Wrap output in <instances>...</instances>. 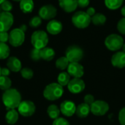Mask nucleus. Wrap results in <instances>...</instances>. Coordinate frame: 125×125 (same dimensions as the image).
Masks as SVG:
<instances>
[{
  "mask_svg": "<svg viewBox=\"0 0 125 125\" xmlns=\"http://www.w3.org/2000/svg\"><path fill=\"white\" fill-rule=\"evenodd\" d=\"M21 101V93L15 89L10 88L4 91L2 94V102L7 111L18 108Z\"/></svg>",
  "mask_w": 125,
  "mask_h": 125,
  "instance_id": "f257e3e1",
  "label": "nucleus"
},
{
  "mask_svg": "<svg viewBox=\"0 0 125 125\" xmlns=\"http://www.w3.org/2000/svg\"><path fill=\"white\" fill-rule=\"evenodd\" d=\"M64 94V89L58 83H51L46 86L43 91L44 97L50 101L57 100Z\"/></svg>",
  "mask_w": 125,
  "mask_h": 125,
  "instance_id": "f03ea898",
  "label": "nucleus"
},
{
  "mask_svg": "<svg viewBox=\"0 0 125 125\" xmlns=\"http://www.w3.org/2000/svg\"><path fill=\"white\" fill-rule=\"evenodd\" d=\"M48 36L45 31L37 30L34 31L31 36V42L34 48L42 49L45 48L48 43Z\"/></svg>",
  "mask_w": 125,
  "mask_h": 125,
  "instance_id": "7ed1b4c3",
  "label": "nucleus"
},
{
  "mask_svg": "<svg viewBox=\"0 0 125 125\" xmlns=\"http://www.w3.org/2000/svg\"><path fill=\"white\" fill-rule=\"evenodd\" d=\"M72 23L78 29H86L91 23V17L84 11H78L73 15Z\"/></svg>",
  "mask_w": 125,
  "mask_h": 125,
  "instance_id": "20e7f679",
  "label": "nucleus"
},
{
  "mask_svg": "<svg viewBox=\"0 0 125 125\" xmlns=\"http://www.w3.org/2000/svg\"><path fill=\"white\" fill-rule=\"evenodd\" d=\"M124 43L125 42L122 37L117 34H111L105 40V47L111 51H119L122 48Z\"/></svg>",
  "mask_w": 125,
  "mask_h": 125,
  "instance_id": "39448f33",
  "label": "nucleus"
},
{
  "mask_svg": "<svg viewBox=\"0 0 125 125\" xmlns=\"http://www.w3.org/2000/svg\"><path fill=\"white\" fill-rule=\"evenodd\" d=\"M65 56L71 62H79L83 57V51L81 48L78 45H70L65 51Z\"/></svg>",
  "mask_w": 125,
  "mask_h": 125,
  "instance_id": "423d86ee",
  "label": "nucleus"
},
{
  "mask_svg": "<svg viewBox=\"0 0 125 125\" xmlns=\"http://www.w3.org/2000/svg\"><path fill=\"white\" fill-rule=\"evenodd\" d=\"M25 41V32L20 28H15L9 33V43L13 47L21 46Z\"/></svg>",
  "mask_w": 125,
  "mask_h": 125,
  "instance_id": "0eeeda50",
  "label": "nucleus"
},
{
  "mask_svg": "<svg viewBox=\"0 0 125 125\" xmlns=\"http://www.w3.org/2000/svg\"><path fill=\"white\" fill-rule=\"evenodd\" d=\"M109 105L104 100H95L90 106L91 113L97 116L105 115L109 111Z\"/></svg>",
  "mask_w": 125,
  "mask_h": 125,
  "instance_id": "6e6552de",
  "label": "nucleus"
},
{
  "mask_svg": "<svg viewBox=\"0 0 125 125\" xmlns=\"http://www.w3.org/2000/svg\"><path fill=\"white\" fill-rule=\"evenodd\" d=\"M36 111L34 103L31 100H23L18 107V111L20 115L24 117H29L32 116Z\"/></svg>",
  "mask_w": 125,
  "mask_h": 125,
  "instance_id": "1a4fd4ad",
  "label": "nucleus"
},
{
  "mask_svg": "<svg viewBox=\"0 0 125 125\" xmlns=\"http://www.w3.org/2000/svg\"><path fill=\"white\" fill-rule=\"evenodd\" d=\"M14 23L13 15L10 12L2 11L0 12V32L10 30Z\"/></svg>",
  "mask_w": 125,
  "mask_h": 125,
  "instance_id": "9d476101",
  "label": "nucleus"
},
{
  "mask_svg": "<svg viewBox=\"0 0 125 125\" xmlns=\"http://www.w3.org/2000/svg\"><path fill=\"white\" fill-rule=\"evenodd\" d=\"M57 14V10L53 4H45L42 6L38 12L39 16L45 21L53 20Z\"/></svg>",
  "mask_w": 125,
  "mask_h": 125,
  "instance_id": "9b49d317",
  "label": "nucleus"
},
{
  "mask_svg": "<svg viewBox=\"0 0 125 125\" xmlns=\"http://www.w3.org/2000/svg\"><path fill=\"white\" fill-rule=\"evenodd\" d=\"M86 87L85 82L81 78H73L67 85L68 90L73 94H79L82 92Z\"/></svg>",
  "mask_w": 125,
  "mask_h": 125,
  "instance_id": "f8f14e48",
  "label": "nucleus"
},
{
  "mask_svg": "<svg viewBox=\"0 0 125 125\" xmlns=\"http://www.w3.org/2000/svg\"><path fill=\"white\" fill-rule=\"evenodd\" d=\"M67 73L71 77L81 78L84 75V69L79 62H71L67 67Z\"/></svg>",
  "mask_w": 125,
  "mask_h": 125,
  "instance_id": "ddd939ff",
  "label": "nucleus"
},
{
  "mask_svg": "<svg viewBox=\"0 0 125 125\" xmlns=\"http://www.w3.org/2000/svg\"><path fill=\"white\" fill-rule=\"evenodd\" d=\"M75 111H76V105L73 101L65 100L62 102L60 105L61 113L67 117L73 116L74 114H75Z\"/></svg>",
  "mask_w": 125,
  "mask_h": 125,
  "instance_id": "4468645a",
  "label": "nucleus"
},
{
  "mask_svg": "<svg viewBox=\"0 0 125 125\" xmlns=\"http://www.w3.org/2000/svg\"><path fill=\"white\" fill-rule=\"evenodd\" d=\"M111 64L114 67L119 69L125 67V53L123 51L116 52L111 57Z\"/></svg>",
  "mask_w": 125,
  "mask_h": 125,
  "instance_id": "2eb2a0df",
  "label": "nucleus"
},
{
  "mask_svg": "<svg viewBox=\"0 0 125 125\" xmlns=\"http://www.w3.org/2000/svg\"><path fill=\"white\" fill-rule=\"evenodd\" d=\"M62 29H63L62 23L60 21L54 19L51 20L46 26L47 31L52 35L59 34L62 31Z\"/></svg>",
  "mask_w": 125,
  "mask_h": 125,
  "instance_id": "dca6fc26",
  "label": "nucleus"
},
{
  "mask_svg": "<svg viewBox=\"0 0 125 125\" xmlns=\"http://www.w3.org/2000/svg\"><path fill=\"white\" fill-rule=\"evenodd\" d=\"M60 7L66 12H73L78 7L77 0H59Z\"/></svg>",
  "mask_w": 125,
  "mask_h": 125,
  "instance_id": "f3484780",
  "label": "nucleus"
},
{
  "mask_svg": "<svg viewBox=\"0 0 125 125\" xmlns=\"http://www.w3.org/2000/svg\"><path fill=\"white\" fill-rule=\"evenodd\" d=\"M7 68L13 73L20 72L22 69L21 62L19 59L15 56H10L7 61Z\"/></svg>",
  "mask_w": 125,
  "mask_h": 125,
  "instance_id": "a211bd4d",
  "label": "nucleus"
},
{
  "mask_svg": "<svg viewBox=\"0 0 125 125\" xmlns=\"http://www.w3.org/2000/svg\"><path fill=\"white\" fill-rule=\"evenodd\" d=\"M91 112L90 111V106L84 103H81L78 106H76V111L75 114L78 117L81 119H84L87 117Z\"/></svg>",
  "mask_w": 125,
  "mask_h": 125,
  "instance_id": "6ab92c4d",
  "label": "nucleus"
},
{
  "mask_svg": "<svg viewBox=\"0 0 125 125\" xmlns=\"http://www.w3.org/2000/svg\"><path fill=\"white\" fill-rule=\"evenodd\" d=\"M19 113L15 109L8 110L5 115V121L10 125H14L18 120Z\"/></svg>",
  "mask_w": 125,
  "mask_h": 125,
  "instance_id": "aec40b11",
  "label": "nucleus"
},
{
  "mask_svg": "<svg viewBox=\"0 0 125 125\" xmlns=\"http://www.w3.org/2000/svg\"><path fill=\"white\" fill-rule=\"evenodd\" d=\"M20 9L23 13H30L34 8V3L33 0H21L20 1Z\"/></svg>",
  "mask_w": 125,
  "mask_h": 125,
  "instance_id": "412c9836",
  "label": "nucleus"
},
{
  "mask_svg": "<svg viewBox=\"0 0 125 125\" xmlns=\"http://www.w3.org/2000/svg\"><path fill=\"white\" fill-rule=\"evenodd\" d=\"M55 54L56 53H55L54 50L53 48L47 47V46L40 50L41 59L45 60V61H47V62H50L52 59H53Z\"/></svg>",
  "mask_w": 125,
  "mask_h": 125,
  "instance_id": "4be33fe9",
  "label": "nucleus"
},
{
  "mask_svg": "<svg viewBox=\"0 0 125 125\" xmlns=\"http://www.w3.org/2000/svg\"><path fill=\"white\" fill-rule=\"evenodd\" d=\"M60 113H61L60 108H59L57 105H53V104L49 105L47 109V114L48 116L53 120L59 117Z\"/></svg>",
  "mask_w": 125,
  "mask_h": 125,
  "instance_id": "5701e85b",
  "label": "nucleus"
},
{
  "mask_svg": "<svg viewBox=\"0 0 125 125\" xmlns=\"http://www.w3.org/2000/svg\"><path fill=\"white\" fill-rule=\"evenodd\" d=\"M106 20L107 18L105 15L102 13H96L91 18V22H92V23L96 26L104 25L106 22Z\"/></svg>",
  "mask_w": 125,
  "mask_h": 125,
  "instance_id": "b1692460",
  "label": "nucleus"
},
{
  "mask_svg": "<svg viewBox=\"0 0 125 125\" xmlns=\"http://www.w3.org/2000/svg\"><path fill=\"white\" fill-rule=\"evenodd\" d=\"M70 75L68 74L67 72H62L59 74L58 78H57V81H58V83L60 84L62 86H67L69 82L70 81Z\"/></svg>",
  "mask_w": 125,
  "mask_h": 125,
  "instance_id": "393cba45",
  "label": "nucleus"
},
{
  "mask_svg": "<svg viewBox=\"0 0 125 125\" xmlns=\"http://www.w3.org/2000/svg\"><path fill=\"white\" fill-rule=\"evenodd\" d=\"M124 0H105V6L112 10L119 9L123 4Z\"/></svg>",
  "mask_w": 125,
  "mask_h": 125,
  "instance_id": "a878e982",
  "label": "nucleus"
},
{
  "mask_svg": "<svg viewBox=\"0 0 125 125\" xmlns=\"http://www.w3.org/2000/svg\"><path fill=\"white\" fill-rule=\"evenodd\" d=\"M69 64L70 62L66 56H62L56 61V67L60 70H64L65 69H67Z\"/></svg>",
  "mask_w": 125,
  "mask_h": 125,
  "instance_id": "bb28decb",
  "label": "nucleus"
},
{
  "mask_svg": "<svg viewBox=\"0 0 125 125\" xmlns=\"http://www.w3.org/2000/svg\"><path fill=\"white\" fill-rule=\"evenodd\" d=\"M12 81L7 76H0V89L3 91H6L11 88Z\"/></svg>",
  "mask_w": 125,
  "mask_h": 125,
  "instance_id": "cd10ccee",
  "label": "nucleus"
},
{
  "mask_svg": "<svg viewBox=\"0 0 125 125\" xmlns=\"http://www.w3.org/2000/svg\"><path fill=\"white\" fill-rule=\"evenodd\" d=\"M10 53V47L6 43L0 42V59H5L8 58Z\"/></svg>",
  "mask_w": 125,
  "mask_h": 125,
  "instance_id": "c85d7f7f",
  "label": "nucleus"
},
{
  "mask_svg": "<svg viewBox=\"0 0 125 125\" xmlns=\"http://www.w3.org/2000/svg\"><path fill=\"white\" fill-rule=\"evenodd\" d=\"M21 76L26 80H30L34 76V72L31 68L29 67H23L20 71Z\"/></svg>",
  "mask_w": 125,
  "mask_h": 125,
  "instance_id": "c756f323",
  "label": "nucleus"
},
{
  "mask_svg": "<svg viewBox=\"0 0 125 125\" xmlns=\"http://www.w3.org/2000/svg\"><path fill=\"white\" fill-rule=\"evenodd\" d=\"M42 24V18L39 15H35L32 17L29 21V25L31 28H38L40 25Z\"/></svg>",
  "mask_w": 125,
  "mask_h": 125,
  "instance_id": "7c9ffc66",
  "label": "nucleus"
},
{
  "mask_svg": "<svg viewBox=\"0 0 125 125\" xmlns=\"http://www.w3.org/2000/svg\"><path fill=\"white\" fill-rule=\"evenodd\" d=\"M30 57H31V59L33 61H34V62H37V61H39L40 59H41L40 50L34 48L31 51Z\"/></svg>",
  "mask_w": 125,
  "mask_h": 125,
  "instance_id": "2f4dec72",
  "label": "nucleus"
},
{
  "mask_svg": "<svg viewBox=\"0 0 125 125\" xmlns=\"http://www.w3.org/2000/svg\"><path fill=\"white\" fill-rule=\"evenodd\" d=\"M1 8L4 12H10L12 10V4L10 1L6 0L1 4Z\"/></svg>",
  "mask_w": 125,
  "mask_h": 125,
  "instance_id": "473e14b6",
  "label": "nucleus"
},
{
  "mask_svg": "<svg viewBox=\"0 0 125 125\" xmlns=\"http://www.w3.org/2000/svg\"><path fill=\"white\" fill-rule=\"evenodd\" d=\"M117 29L119 33L125 34V17L120 19L117 23Z\"/></svg>",
  "mask_w": 125,
  "mask_h": 125,
  "instance_id": "72a5a7b5",
  "label": "nucleus"
},
{
  "mask_svg": "<svg viewBox=\"0 0 125 125\" xmlns=\"http://www.w3.org/2000/svg\"><path fill=\"white\" fill-rule=\"evenodd\" d=\"M52 125H70V122L62 117H59L53 120Z\"/></svg>",
  "mask_w": 125,
  "mask_h": 125,
  "instance_id": "f704fd0d",
  "label": "nucleus"
},
{
  "mask_svg": "<svg viewBox=\"0 0 125 125\" xmlns=\"http://www.w3.org/2000/svg\"><path fill=\"white\" fill-rule=\"evenodd\" d=\"M83 101H84V103L91 106L92 105V103L95 101V100H94V97L92 94H88L85 95V97L83 98Z\"/></svg>",
  "mask_w": 125,
  "mask_h": 125,
  "instance_id": "c9c22d12",
  "label": "nucleus"
},
{
  "mask_svg": "<svg viewBox=\"0 0 125 125\" xmlns=\"http://www.w3.org/2000/svg\"><path fill=\"white\" fill-rule=\"evenodd\" d=\"M119 121L121 125H125V107L122 108L119 113Z\"/></svg>",
  "mask_w": 125,
  "mask_h": 125,
  "instance_id": "e433bc0d",
  "label": "nucleus"
},
{
  "mask_svg": "<svg viewBox=\"0 0 125 125\" xmlns=\"http://www.w3.org/2000/svg\"><path fill=\"white\" fill-rule=\"evenodd\" d=\"M9 40V34L7 31L0 32V42L6 43Z\"/></svg>",
  "mask_w": 125,
  "mask_h": 125,
  "instance_id": "4c0bfd02",
  "label": "nucleus"
},
{
  "mask_svg": "<svg viewBox=\"0 0 125 125\" xmlns=\"http://www.w3.org/2000/svg\"><path fill=\"white\" fill-rule=\"evenodd\" d=\"M77 2H78V7L81 8H85L89 4L90 0H77Z\"/></svg>",
  "mask_w": 125,
  "mask_h": 125,
  "instance_id": "58836bf2",
  "label": "nucleus"
},
{
  "mask_svg": "<svg viewBox=\"0 0 125 125\" xmlns=\"http://www.w3.org/2000/svg\"><path fill=\"white\" fill-rule=\"evenodd\" d=\"M86 12L92 18L93 15H94L96 14V10H95V9H94V7H89V8L87 9V10H86Z\"/></svg>",
  "mask_w": 125,
  "mask_h": 125,
  "instance_id": "ea45409f",
  "label": "nucleus"
},
{
  "mask_svg": "<svg viewBox=\"0 0 125 125\" xmlns=\"http://www.w3.org/2000/svg\"><path fill=\"white\" fill-rule=\"evenodd\" d=\"M10 74V70L7 68V67H4V68H1V75H3V76H7Z\"/></svg>",
  "mask_w": 125,
  "mask_h": 125,
  "instance_id": "a19ab883",
  "label": "nucleus"
},
{
  "mask_svg": "<svg viewBox=\"0 0 125 125\" xmlns=\"http://www.w3.org/2000/svg\"><path fill=\"white\" fill-rule=\"evenodd\" d=\"M121 13L124 17H125V5L124 7H122V10H121Z\"/></svg>",
  "mask_w": 125,
  "mask_h": 125,
  "instance_id": "79ce46f5",
  "label": "nucleus"
},
{
  "mask_svg": "<svg viewBox=\"0 0 125 125\" xmlns=\"http://www.w3.org/2000/svg\"><path fill=\"white\" fill-rule=\"evenodd\" d=\"M20 29H22V30L25 32V31H26V25H22V26L20 27Z\"/></svg>",
  "mask_w": 125,
  "mask_h": 125,
  "instance_id": "37998d69",
  "label": "nucleus"
},
{
  "mask_svg": "<svg viewBox=\"0 0 125 125\" xmlns=\"http://www.w3.org/2000/svg\"><path fill=\"white\" fill-rule=\"evenodd\" d=\"M122 51L125 53V43H124V45H123V46H122Z\"/></svg>",
  "mask_w": 125,
  "mask_h": 125,
  "instance_id": "c03bdc74",
  "label": "nucleus"
},
{
  "mask_svg": "<svg viewBox=\"0 0 125 125\" xmlns=\"http://www.w3.org/2000/svg\"><path fill=\"white\" fill-rule=\"evenodd\" d=\"M4 1H6V0H0V4H1Z\"/></svg>",
  "mask_w": 125,
  "mask_h": 125,
  "instance_id": "a18cd8bd",
  "label": "nucleus"
},
{
  "mask_svg": "<svg viewBox=\"0 0 125 125\" xmlns=\"http://www.w3.org/2000/svg\"><path fill=\"white\" fill-rule=\"evenodd\" d=\"M13 1H19V2H20L21 0H13Z\"/></svg>",
  "mask_w": 125,
  "mask_h": 125,
  "instance_id": "49530a36",
  "label": "nucleus"
},
{
  "mask_svg": "<svg viewBox=\"0 0 125 125\" xmlns=\"http://www.w3.org/2000/svg\"><path fill=\"white\" fill-rule=\"evenodd\" d=\"M1 67H0V76L1 75Z\"/></svg>",
  "mask_w": 125,
  "mask_h": 125,
  "instance_id": "de8ad7c7",
  "label": "nucleus"
}]
</instances>
